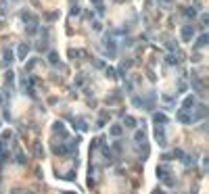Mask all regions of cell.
Instances as JSON below:
<instances>
[{
    "label": "cell",
    "mask_w": 209,
    "mask_h": 194,
    "mask_svg": "<svg viewBox=\"0 0 209 194\" xmlns=\"http://www.w3.org/2000/svg\"><path fill=\"white\" fill-rule=\"evenodd\" d=\"M111 134H113V136H119V134H121V127H119V125H113V127H111Z\"/></svg>",
    "instance_id": "cell-5"
},
{
    "label": "cell",
    "mask_w": 209,
    "mask_h": 194,
    "mask_svg": "<svg viewBox=\"0 0 209 194\" xmlns=\"http://www.w3.org/2000/svg\"><path fill=\"white\" fill-rule=\"evenodd\" d=\"M155 121H161V123H165V121H167V117H165L163 113H157V115H155Z\"/></svg>",
    "instance_id": "cell-4"
},
{
    "label": "cell",
    "mask_w": 209,
    "mask_h": 194,
    "mask_svg": "<svg viewBox=\"0 0 209 194\" xmlns=\"http://www.w3.org/2000/svg\"><path fill=\"white\" fill-rule=\"evenodd\" d=\"M192 104H195V98H192V96H188V98L184 100V111H186V109H190Z\"/></svg>",
    "instance_id": "cell-3"
},
{
    "label": "cell",
    "mask_w": 209,
    "mask_h": 194,
    "mask_svg": "<svg viewBox=\"0 0 209 194\" xmlns=\"http://www.w3.org/2000/svg\"><path fill=\"white\" fill-rule=\"evenodd\" d=\"M192 35H195V27H190V25H186V27H182V38H184L186 42H188V40H190Z\"/></svg>",
    "instance_id": "cell-1"
},
{
    "label": "cell",
    "mask_w": 209,
    "mask_h": 194,
    "mask_svg": "<svg viewBox=\"0 0 209 194\" xmlns=\"http://www.w3.org/2000/svg\"><path fill=\"white\" fill-rule=\"evenodd\" d=\"M27 52H29V46H27V44H21V48H19V57L25 58V54H27Z\"/></svg>",
    "instance_id": "cell-2"
},
{
    "label": "cell",
    "mask_w": 209,
    "mask_h": 194,
    "mask_svg": "<svg viewBox=\"0 0 209 194\" xmlns=\"http://www.w3.org/2000/svg\"><path fill=\"white\" fill-rule=\"evenodd\" d=\"M195 15H197L195 9H186V17H195Z\"/></svg>",
    "instance_id": "cell-7"
},
{
    "label": "cell",
    "mask_w": 209,
    "mask_h": 194,
    "mask_svg": "<svg viewBox=\"0 0 209 194\" xmlns=\"http://www.w3.org/2000/svg\"><path fill=\"white\" fill-rule=\"evenodd\" d=\"M205 42H207V35H201L199 42H197V46H205Z\"/></svg>",
    "instance_id": "cell-6"
},
{
    "label": "cell",
    "mask_w": 209,
    "mask_h": 194,
    "mask_svg": "<svg viewBox=\"0 0 209 194\" xmlns=\"http://www.w3.org/2000/svg\"><path fill=\"white\" fill-rule=\"evenodd\" d=\"M126 123H128L130 127H134V125H136V121H134V119H132V117H126Z\"/></svg>",
    "instance_id": "cell-8"
}]
</instances>
